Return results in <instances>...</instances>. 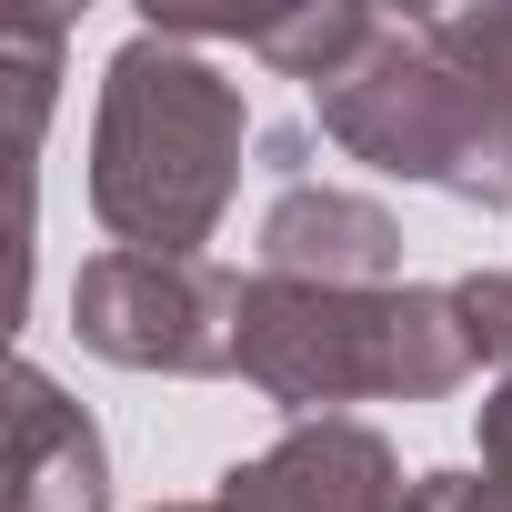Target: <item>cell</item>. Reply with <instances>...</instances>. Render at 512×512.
Returning <instances> with one entry per match:
<instances>
[{
    "label": "cell",
    "instance_id": "9c48e42d",
    "mask_svg": "<svg viewBox=\"0 0 512 512\" xmlns=\"http://www.w3.org/2000/svg\"><path fill=\"white\" fill-rule=\"evenodd\" d=\"M452 312H462L472 362H512V272H462L452 282Z\"/></svg>",
    "mask_w": 512,
    "mask_h": 512
},
{
    "label": "cell",
    "instance_id": "30bf717a",
    "mask_svg": "<svg viewBox=\"0 0 512 512\" xmlns=\"http://www.w3.org/2000/svg\"><path fill=\"white\" fill-rule=\"evenodd\" d=\"M412 512H512V482H492V472H422Z\"/></svg>",
    "mask_w": 512,
    "mask_h": 512
},
{
    "label": "cell",
    "instance_id": "3957f363",
    "mask_svg": "<svg viewBox=\"0 0 512 512\" xmlns=\"http://www.w3.org/2000/svg\"><path fill=\"white\" fill-rule=\"evenodd\" d=\"M312 121L362 171L512 211V91H492L472 61H452L432 21H382L362 41V61L312 91Z\"/></svg>",
    "mask_w": 512,
    "mask_h": 512
},
{
    "label": "cell",
    "instance_id": "277c9868",
    "mask_svg": "<svg viewBox=\"0 0 512 512\" xmlns=\"http://www.w3.org/2000/svg\"><path fill=\"white\" fill-rule=\"evenodd\" d=\"M71 332L121 372H241V272L171 262V251H91L71 272Z\"/></svg>",
    "mask_w": 512,
    "mask_h": 512
},
{
    "label": "cell",
    "instance_id": "52a82bcc",
    "mask_svg": "<svg viewBox=\"0 0 512 512\" xmlns=\"http://www.w3.org/2000/svg\"><path fill=\"white\" fill-rule=\"evenodd\" d=\"M0 512H111L101 422L41 362L11 372V492H0Z\"/></svg>",
    "mask_w": 512,
    "mask_h": 512
},
{
    "label": "cell",
    "instance_id": "6da1fadb",
    "mask_svg": "<svg viewBox=\"0 0 512 512\" xmlns=\"http://www.w3.org/2000/svg\"><path fill=\"white\" fill-rule=\"evenodd\" d=\"M241 141H251L241 81L201 61L171 21H141L111 51L91 111V221L111 231V251L201 262V241L241 191Z\"/></svg>",
    "mask_w": 512,
    "mask_h": 512
},
{
    "label": "cell",
    "instance_id": "7a4b0ae2",
    "mask_svg": "<svg viewBox=\"0 0 512 512\" xmlns=\"http://www.w3.org/2000/svg\"><path fill=\"white\" fill-rule=\"evenodd\" d=\"M472 342L452 282L322 292V282H241V382L292 422H332L342 402H442L462 392Z\"/></svg>",
    "mask_w": 512,
    "mask_h": 512
},
{
    "label": "cell",
    "instance_id": "8fae6325",
    "mask_svg": "<svg viewBox=\"0 0 512 512\" xmlns=\"http://www.w3.org/2000/svg\"><path fill=\"white\" fill-rule=\"evenodd\" d=\"M482 472L512 482V372H502V392L482 402Z\"/></svg>",
    "mask_w": 512,
    "mask_h": 512
},
{
    "label": "cell",
    "instance_id": "8992f818",
    "mask_svg": "<svg viewBox=\"0 0 512 512\" xmlns=\"http://www.w3.org/2000/svg\"><path fill=\"white\" fill-rule=\"evenodd\" d=\"M262 272L272 282H322V292H392L402 282V221L372 191L282 181L272 211H262Z\"/></svg>",
    "mask_w": 512,
    "mask_h": 512
},
{
    "label": "cell",
    "instance_id": "7c38bea8",
    "mask_svg": "<svg viewBox=\"0 0 512 512\" xmlns=\"http://www.w3.org/2000/svg\"><path fill=\"white\" fill-rule=\"evenodd\" d=\"M151 512H231V502H221V492H211V502H151Z\"/></svg>",
    "mask_w": 512,
    "mask_h": 512
},
{
    "label": "cell",
    "instance_id": "5b68a950",
    "mask_svg": "<svg viewBox=\"0 0 512 512\" xmlns=\"http://www.w3.org/2000/svg\"><path fill=\"white\" fill-rule=\"evenodd\" d=\"M221 502L231 512H412V482L372 422L332 412V422H292L272 452L231 462Z\"/></svg>",
    "mask_w": 512,
    "mask_h": 512
},
{
    "label": "cell",
    "instance_id": "ba28073f",
    "mask_svg": "<svg viewBox=\"0 0 512 512\" xmlns=\"http://www.w3.org/2000/svg\"><path fill=\"white\" fill-rule=\"evenodd\" d=\"M241 31V51L251 61H272V71H292V81H342L352 61H362V41L382 31V11H362V0H302V11H272V21H231Z\"/></svg>",
    "mask_w": 512,
    "mask_h": 512
}]
</instances>
